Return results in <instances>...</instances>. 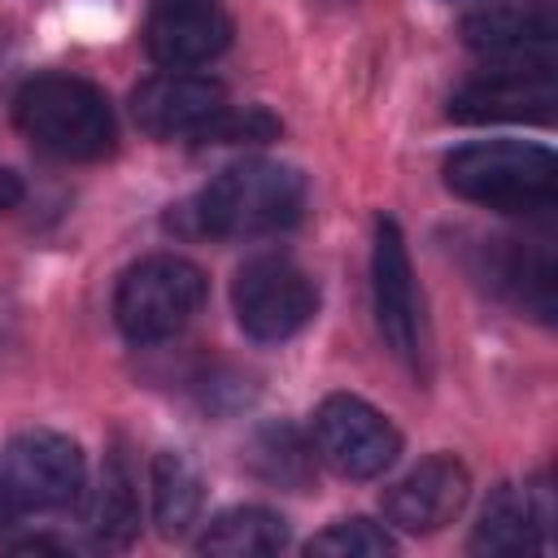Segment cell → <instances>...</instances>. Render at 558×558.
<instances>
[{
	"label": "cell",
	"mask_w": 558,
	"mask_h": 558,
	"mask_svg": "<svg viewBox=\"0 0 558 558\" xmlns=\"http://www.w3.org/2000/svg\"><path fill=\"white\" fill-rule=\"evenodd\" d=\"M554 35H558V22L549 4H493L462 22L466 48H475L493 65L554 61Z\"/></svg>",
	"instance_id": "12"
},
{
	"label": "cell",
	"mask_w": 558,
	"mask_h": 558,
	"mask_svg": "<svg viewBox=\"0 0 558 558\" xmlns=\"http://www.w3.org/2000/svg\"><path fill=\"white\" fill-rule=\"evenodd\" d=\"M9 549H17V554H31V549H57V554H65L70 545L65 541H52V536H31V541H13Z\"/></svg>",
	"instance_id": "22"
},
{
	"label": "cell",
	"mask_w": 558,
	"mask_h": 558,
	"mask_svg": "<svg viewBox=\"0 0 558 558\" xmlns=\"http://www.w3.org/2000/svg\"><path fill=\"white\" fill-rule=\"evenodd\" d=\"M248 462L262 480L270 484H283V488H305L310 484V471H314V453L310 445L301 440L296 427L288 423H270L253 436V449H248Z\"/></svg>",
	"instance_id": "19"
},
{
	"label": "cell",
	"mask_w": 558,
	"mask_h": 558,
	"mask_svg": "<svg viewBox=\"0 0 558 558\" xmlns=\"http://www.w3.org/2000/svg\"><path fill=\"white\" fill-rule=\"evenodd\" d=\"M140 532V493L126 453H109L87 506V536L96 549H126Z\"/></svg>",
	"instance_id": "15"
},
{
	"label": "cell",
	"mask_w": 558,
	"mask_h": 558,
	"mask_svg": "<svg viewBox=\"0 0 558 558\" xmlns=\"http://www.w3.org/2000/svg\"><path fill=\"white\" fill-rule=\"evenodd\" d=\"M445 183L453 196L501 209V214H536L554 205L558 166L549 148L523 140H493L466 144L445 161Z\"/></svg>",
	"instance_id": "3"
},
{
	"label": "cell",
	"mask_w": 558,
	"mask_h": 558,
	"mask_svg": "<svg viewBox=\"0 0 558 558\" xmlns=\"http://www.w3.org/2000/svg\"><path fill=\"white\" fill-rule=\"evenodd\" d=\"M218 0H153V9H214Z\"/></svg>",
	"instance_id": "23"
},
{
	"label": "cell",
	"mask_w": 558,
	"mask_h": 558,
	"mask_svg": "<svg viewBox=\"0 0 558 558\" xmlns=\"http://www.w3.org/2000/svg\"><path fill=\"white\" fill-rule=\"evenodd\" d=\"M231 305H235L240 327L253 340H266L270 344V340L296 336L314 318L318 288H314V279L292 257L266 253V257H253V262H244L235 270Z\"/></svg>",
	"instance_id": "6"
},
{
	"label": "cell",
	"mask_w": 558,
	"mask_h": 558,
	"mask_svg": "<svg viewBox=\"0 0 558 558\" xmlns=\"http://www.w3.org/2000/svg\"><path fill=\"white\" fill-rule=\"evenodd\" d=\"M205 506V484L192 458L166 449L153 458V519L166 536H183Z\"/></svg>",
	"instance_id": "17"
},
{
	"label": "cell",
	"mask_w": 558,
	"mask_h": 558,
	"mask_svg": "<svg viewBox=\"0 0 558 558\" xmlns=\"http://www.w3.org/2000/svg\"><path fill=\"white\" fill-rule=\"evenodd\" d=\"M549 488H519V484H501L493 488V497L480 510L471 549L475 554H532L549 545Z\"/></svg>",
	"instance_id": "13"
},
{
	"label": "cell",
	"mask_w": 558,
	"mask_h": 558,
	"mask_svg": "<svg viewBox=\"0 0 558 558\" xmlns=\"http://www.w3.org/2000/svg\"><path fill=\"white\" fill-rule=\"evenodd\" d=\"M87 480L83 449L61 432H22L0 453V493L17 514H48L78 501Z\"/></svg>",
	"instance_id": "5"
},
{
	"label": "cell",
	"mask_w": 558,
	"mask_h": 558,
	"mask_svg": "<svg viewBox=\"0 0 558 558\" xmlns=\"http://www.w3.org/2000/svg\"><path fill=\"white\" fill-rule=\"evenodd\" d=\"M17 201H22V179L0 166V214H9Z\"/></svg>",
	"instance_id": "21"
},
{
	"label": "cell",
	"mask_w": 558,
	"mask_h": 558,
	"mask_svg": "<svg viewBox=\"0 0 558 558\" xmlns=\"http://www.w3.org/2000/svg\"><path fill=\"white\" fill-rule=\"evenodd\" d=\"M554 109V61H501L462 83L449 100L453 122H545Z\"/></svg>",
	"instance_id": "9"
},
{
	"label": "cell",
	"mask_w": 558,
	"mask_h": 558,
	"mask_svg": "<svg viewBox=\"0 0 558 558\" xmlns=\"http://www.w3.org/2000/svg\"><path fill=\"white\" fill-rule=\"evenodd\" d=\"M222 109H227V92H222V83H214L205 74L166 70L131 92V113H135L140 131H148L157 140H179V135L201 140Z\"/></svg>",
	"instance_id": "10"
},
{
	"label": "cell",
	"mask_w": 558,
	"mask_h": 558,
	"mask_svg": "<svg viewBox=\"0 0 558 558\" xmlns=\"http://www.w3.org/2000/svg\"><path fill=\"white\" fill-rule=\"evenodd\" d=\"M17 131L65 161H96L113 148V109L100 87L74 74H35L13 96Z\"/></svg>",
	"instance_id": "2"
},
{
	"label": "cell",
	"mask_w": 558,
	"mask_h": 558,
	"mask_svg": "<svg viewBox=\"0 0 558 558\" xmlns=\"http://www.w3.org/2000/svg\"><path fill=\"white\" fill-rule=\"evenodd\" d=\"M13 519H17V510H13V501H9L4 493H0V532H4V527H9Z\"/></svg>",
	"instance_id": "24"
},
{
	"label": "cell",
	"mask_w": 558,
	"mask_h": 558,
	"mask_svg": "<svg viewBox=\"0 0 558 558\" xmlns=\"http://www.w3.org/2000/svg\"><path fill=\"white\" fill-rule=\"evenodd\" d=\"M497 283L536 318H554V253L549 240H506Z\"/></svg>",
	"instance_id": "18"
},
{
	"label": "cell",
	"mask_w": 558,
	"mask_h": 558,
	"mask_svg": "<svg viewBox=\"0 0 558 558\" xmlns=\"http://www.w3.org/2000/svg\"><path fill=\"white\" fill-rule=\"evenodd\" d=\"M183 214L196 235L214 240L275 235L305 214V179L283 161H240L209 179Z\"/></svg>",
	"instance_id": "1"
},
{
	"label": "cell",
	"mask_w": 558,
	"mask_h": 558,
	"mask_svg": "<svg viewBox=\"0 0 558 558\" xmlns=\"http://www.w3.org/2000/svg\"><path fill=\"white\" fill-rule=\"evenodd\" d=\"M314 449L331 471H340L349 480H375L397 462L401 436L362 397L331 392L314 410Z\"/></svg>",
	"instance_id": "7"
},
{
	"label": "cell",
	"mask_w": 558,
	"mask_h": 558,
	"mask_svg": "<svg viewBox=\"0 0 558 558\" xmlns=\"http://www.w3.org/2000/svg\"><path fill=\"white\" fill-rule=\"evenodd\" d=\"M471 497V475L453 453H432L384 493V514L401 532H436L458 519Z\"/></svg>",
	"instance_id": "11"
},
{
	"label": "cell",
	"mask_w": 558,
	"mask_h": 558,
	"mask_svg": "<svg viewBox=\"0 0 558 558\" xmlns=\"http://www.w3.org/2000/svg\"><path fill=\"white\" fill-rule=\"evenodd\" d=\"M371 292H375V323L384 344L410 366H423V296L410 270V253L401 240V227L392 218L375 222V248H371Z\"/></svg>",
	"instance_id": "8"
},
{
	"label": "cell",
	"mask_w": 558,
	"mask_h": 558,
	"mask_svg": "<svg viewBox=\"0 0 558 558\" xmlns=\"http://www.w3.org/2000/svg\"><path fill=\"white\" fill-rule=\"evenodd\" d=\"M392 536L371 523V519H344V523H331L327 532H318L310 541V554H331V558H379V554H392Z\"/></svg>",
	"instance_id": "20"
},
{
	"label": "cell",
	"mask_w": 558,
	"mask_h": 558,
	"mask_svg": "<svg viewBox=\"0 0 558 558\" xmlns=\"http://www.w3.org/2000/svg\"><path fill=\"white\" fill-rule=\"evenodd\" d=\"M205 301V270L187 257L157 253L135 262L113 292V318L126 340L157 344L179 336Z\"/></svg>",
	"instance_id": "4"
},
{
	"label": "cell",
	"mask_w": 558,
	"mask_h": 558,
	"mask_svg": "<svg viewBox=\"0 0 558 558\" xmlns=\"http://www.w3.org/2000/svg\"><path fill=\"white\" fill-rule=\"evenodd\" d=\"M283 545H288V523L266 506L222 510L196 541V549L214 558H262V554H279Z\"/></svg>",
	"instance_id": "16"
},
{
	"label": "cell",
	"mask_w": 558,
	"mask_h": 558,
	"mask_svg": "<svg viewBox=\"0 0 558 558\" xmlns=\"http://www.w3.org/2000/svg\"><path fill=\"white\" fill-rule=\"evenodd\" d=\"M231 44V17L214 9H148L144 48L166 70H187L214 61Z\"/></svg>",
	"instance_id": "14"
}]
</instances>
